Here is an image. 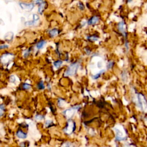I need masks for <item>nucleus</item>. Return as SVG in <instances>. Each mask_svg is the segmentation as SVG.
I'll return each instance as SVG.
<instances>
[{
	"label": "nucleus",
	"mask_w": 147,
	"mask_h": 147,
	"mask_svg": "<svg viewBox=\"0 0 147 147\" xmlns=\"http://www.w3.org/2000/svg\"><path fill=\"white\" fill-rule=\"evenodd\" d=\"M79 68V64L77 63L71 64L68 68H67L66 72L64 73L65 76H72L76 74L78 69Z\"/></svg>",
	"instance_id": "1"
},
{
	"label": "nucleus",
	"mask_w": 147,
	"mask_h": 147,
	"mask_svg": "<svg viewBox=\"0 0 147 147\" xmlns=\"http://www.w3.org/2000/svg\"><path fill=\"white\" fill-rule=\"evenodd\" d=\"M75 124L72 120H69L67 124V127L64 129V132L67 134H70L75 131Z\"/></svg>",
	"instance_id": "2"
},
{
	"label": "nucleus",
	"mask_w": 147,
	"mask_h": 147,
	"mask_svg": "<svg viewBox=\"0 0 147 147\" xmlns=\"http://www.w3.org/2000/svg\"><path fill=\"white\" fill-rule=\"evenodd\" d=\"M79 108V107L75 106V107H73V108H70V109H67V110H66L63 113H64L67 118H68L69 119H70L71 117H72L74 116L75 112H76V111Z\"/></svg>",
	"instance_id": "3"
},
{
	"label": "nucleus",
	"mask_w": 147,
	"mask_h": 147,
	"mask_svg": "<svg viewBox=\"0 0 147 147\" xmlns=\"http://www.w3.org/2000/svg\"><path fill=\"white\" fill-rule=\"evenodd\" d=\"M21 8L23 10H26V11H31L34 7V5L32 3H21L19 4Z\"/></svg>",
	"instance_id": "4"
},
{
	"label": "nucleus",
	"mask_w": 147,
	"mask_h": 147,
	"mask_svg": "<svg viewBox=\"0 0 147 147\" xmlns=\"http://www.w3.org/2000/svg\"><path fill=\"white\" fill-rule=\"evenodd\" d=\"M16 136L18 138H22V139H24V138L27 137V134L21 131V130H19V131L17 132Z\"/></svg>",
	"instance_id": "5"
},
{
	"label": "nucleus",
	"mask_w": 147,
	"mask_h": 147,
	"mask_svg": "<svg viewBox=\"0 0 147 147\" xmlns=\"http://www.w3.org/2000/svg\"><path fill=\"white\" fill-rule=\"evenodd\" d=\"M99 21V18L96 16H94L93 17H92L91 19L89 20L88 21V24L89 25H94L96 23H97Z\"/></svg>",
	"instance_id": "6"
},
{
	"label": "nucleus",
	"mask_w": 147,
	"mask_h": 147,
	"mask_svg": "<svg viewBox=\"0 0 147 147\" xmlns=\"http://www.w3.org/2000/svg\"><path fill=\"white\" fill-rule=\"evenodd\" d=\"M59 33V31L57 29H53L51 30L49 32V34L50 35V36L52 37H55L56 36H57Z\"/></svg>",
	"instance_id": "7"
},
{
	"label": "nucleus",
	"mask_w": 147,
	"mask_h": 147,
	"mask_svg": "<svg viewBox=\"0 0 147 147\" xmlns=\"http://www.w3.org/2000/svg\"><path fill=\"white\" fill-rule=\"evenodd\" d=\"M124 26L125 24L123 22H119V24H118V29L120 32L124 33L125 31V29H124Z\"/></svg>",
	"instance_id": "8"
},
{
	"label": "nucleus",
	"mask_w": 147,
	"mask_h": 147,
	"mask_svg": "<svg viewBox=\"0 0 147 147\" xmlns=\"http://www.w3.org/2000/svg\"><path fill=\"white\" fill-rule=\"evenodd\" d=\"M45 41L44 40H41L40 42H39L36 45V47L37 49H41L43 47V46L45 45Z\"/></svg>",
	"instance_id": "9"
},
{
	"label": "nucleus",
	"mask_w": 147,
	"mask_h": 147,
	"mask_svg": "<svg viewBox=\"0 0 147 147\" xmlns=\"http://www.w3.org/2000/svg\"><path fill=\"white\" fill-rule=\"evenodd\" d=\"M44 7H45V3H44H44H43L42 4H40V5H39V12L40 14H42V13H43V11L44 10Z\"/></svg>",
	"instance_id": "10"
},
{
	"label": "nucleus",
	"mask_w": 147,
	"mask_h": 147,
	"mask_svg": "<svg viewBox=\"0 0 147 147\" xmlns=\"http://www.w3.org/2000/svg\"><path fill=\"white\" fill-rule=\"evenodd\" d=\"M5 108L4 105H0V117L3 116L4 115V113L5 112Z\"/></svg>",
	"instance_id": "11"
},
{
	"label": "nucleus",
	"mask_w": 147,
	"mask_h": 147,
	"mask_svg": "<svg viewBox=\"0 0 147 147\" xmlns=\"http://www.w3.org/2000/svg\"><path fill=\"white\" fill-rule=\"evenodd\" d=\"M62 63H63L62 61H61V60H58V61H56V62H54V65L56 67H58H58H59L61 66V65L62 64Z\"/></svg>",
	"instance_id": "12"
},
{
	"label": "nucleus",
	"mask_w": 147,
	"mask_h": 147,
	"mask_svg": "<svg viewBox=\"0 0 147 147\" xmlns=\"http://www.w3.org/2000/svg\"><path fill=\"white\" fill-rule=\"evenodd\" d=\"M38 89H40V90H43V89H44V88H45V86H44V83H43V81H40L39 82V85H38Z\"/></svg>",
	"instance_id": "13"
},
{
	"label": "nucleus",
	"mask_w": 147,
	"mask_h": 147,
	"mask_svg": "<svg viewBox=\"0 0 147 147\" xmlns=\"http://www.w3.org/2000/svg\"><path fill=\"white\" fill-rule=\"evenodd\" d=\"M44 118V117L43 116V115H36L35 116V119H36L37 121H41V120H43V119Z\"/></svg>",
	"instance_id": "14"
},
{
	"label": "nucleus",
	"mask_w": 147,
	"mask_h": 147,
	"mask_svg": "<svg viewBox=\"0 0 147 147\" xmlns=\"http://www.w3.org/2000/svg\"><path fill=\"white\" fill-rule=\"evenodd\" d=\"M22 87L24 89H26V90H29L31 89V85H29V84H27V83H24L22 85Z\"/></svg>",
	"instance_id": "15"
},
{
	"label": "nucleus",
	"mask_w": 147,
	"mask_h": 147,
	"mask_svg": "<svg viewBox=\"0 0 147 147\" xmlns=\"http://www.w3.org/2000/svg\"><path fill=\"white\" fill-rule=\"evenodd\" d=\"M104 71H105L104 70L101 71L99 73H98V74H96V75H94V76H93V78H94V79H98V78H99V77H100V75H101L104 72Z\"/></svg>",
	"instance_id": "16"
},
{
	"label": "nucleus",
	"mask_w": 147,
	"mask_h": 147,
	"mask_svg": "<svg viewBox=\"0 0 147 147\" xmlns=\"http://www.w3.org/2000/svg\"><path fill=\"white\" fill-rule=\"evenodd\" d=\"M33 21H34L36 22L39 20V16L37 15V14H34L33 15Z\"/></svg>",
	"instance_id": "17"
},
{
	"label": "nucleus",
	"mask_w": 147,
	"mask_h": 147,
	"mask_svg": "<svg viewBox=\"0 0 147 147\" xmlns=\"http://www.w3.org/2000/svg\"><path fill=\"white\" fill-rule=\"evenodd\" d=\"M52 121L51 120H47V121L45 122V127H49L51 126L52 124Z\"/></svg>",
	"instance_id": "18"
},
{
	"label": "nucleus",
	"mask_w": 147,
	"mask_h": 147,
	"mask_svg": "<svg viewBox=\"0 0 147 147\" xmlns=\"http://www.w3.org/2000/svg\"><path fill=\"white\" fill-rule=\"evenodd\" d=\"M35 22L34 21H27L26 23H25V24L27 25V26H33V24H35Z\"/></svg>",
	"instance_id": "19"
},
{
	"label": "nucleus",
	"mask_w": 147,
	"mask_h": 147,
	"mask_svg": "<svg viewBox=\"0 0 147 147\" xmlns=\"http://www.w3.org/2000/svg\"><path fill=\"white\" fill-rule=\"evenodd\" d=\"M65 147H75L72 144L70 143V142H66V146Z\"/></svg>",
	"instance_id": "20"
},
{
	"label": "nucleus",
	"mask_w": 147,
	"mask_h": 147,
	"mask_svg": "<svg viewBox=\"0 0 147 147\" xmlns=\"http://www.w3.org/2000/svg\"><path fill=\"white\" fill-rule=\"evenodd\" d=\"M10 82H11L14 83L16 81L15 77H14V76H13V75H11V76H10Z\"/></svg>",
	"instance_id": "21"
},
{
	"label": "nucleus",
	"mask_w": 147,
	"mask_h": 147,
	"mask_svg": "<svg viewBox=\"0 0 147 147\" xmlns=\"http://www.w3.org/2000/svg\"><path fill=\"white\" fill-rule=\"evenodd\" d=\"M35 3L36 4L40 5V4H41L43 3H44V1H43V0H35Z\"/></svg>",
	"instance_id": "22"
},
{
	"label": "nucleus",
	"mask_w": 147,
	"mask_h": 147,
	"mask_svg": "<svg viewBox=\"0 0 147 147\" xmlns=\"http://www.w3.org/2000/svg\"><path fill=\"white\" fill-rule=\"evenodd\" d=\"M29 50H26V52H25V53H24V56L25 58H27V57H28V56H29Z\"/></svg>",
	"instance_id": "23"
},
{
	"label": "nucleus",
	"mask_w": 147,
	"mask_h": 147,
	"mask_svg": "<svg viewBox=\"0 0 147 147\" xmlns=\"http://www.w3.org/2000/svg\"><path fill=\"white\" fill-rule=\"evenodd\" d=\"M9 47V46L8 45H5V44H3L0 45V49H5V48H7Z\"/></svg>",
	"instance_id": "24"
},
{
	"label": "nucleus",
	"mask_w": 147,
	"mask_h": 147,
	"mask_svg": "<svg viewBox=\"0 0 147 147\" xmlns=\"http://www.w3.org/2000/svg\"><path fill=\"white\" fill-rule=\"evenodd\" d=\"M89 39H90L89 40H92V41H95V40H97V38H96V37H89Z\"/></svg>",
	"instance_id": "25"
},
{
	"label": "nucleus",
	"mask_w": 147,
	"mask_h": 147,
	"mask_svg": "<svg viewBox=\"0 0 147 147\" xmlns=\"http://www.w3.org/2000/svg\"><path fill=\"white\" fill-rule=\"evenodd\" d=\"M113 62H110L109 63V64H108V68H111V67H112L113 66Z\"/></svg>",
	"instance_id": "26"
},
{
	"label": "nucleus",
	"mask_w": 147,
	"mask_h": 147,
	"mask_svg": "<svg viewBox=\"0 0 147 147\" xmlns=\"http://www.w3.org/2000/svg\"><path fill=\"white\" fill-rule=\"evenodd\" d=\"M20 146L21 147H26V144H25L24 142H22L21 144H20Z\"/></svg>",
	"instance_id": "27"
}]
</instances>
